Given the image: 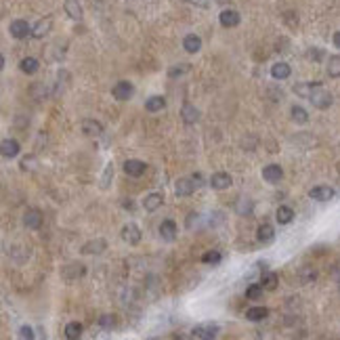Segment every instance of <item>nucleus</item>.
<instances>
[{
    "label": "nucleus",
    "mask_w": 340,
    "mask_h": 340,
    "mask_svg": "<svg viewBox=\"0 0 340 340\" xmlns=\"http://www.w3.org/2000/svg\"><path fill=\"white\" fill-rule=\"evenodd\" d=\"M177 233H179V227H177V223H175L173 218L162 220V225H160V235H162V240L173 242L175 237H177Z\"/></svg>",
    "instance_id": "obj_11"
},
{
    "label": "nucleus",
    "mask_w": 340,
    "mask_h": 340,
    "mask_svg": "<svg viewBox=\"0 0 340 340\" xmlns=\"http://www.w3.org/2000/svg\"><path fill=\"white\" fill-rule=\"evenodd\" d=\"M109 175H114V166H111V164H107V166H105L103 181H101V187H103V189H107V187H109Z\"/></svg>",
    "instance_id": "obj_39"
},
{
    "label": "nucleus",
    "mask_w": 340,
    "mask_h": 340,
    "mask_svg": "<svg viewBox=\"0 0 340 340\" xmlns=\"http://www.w3.org/2000/svg\"><path fill=\"white\" fill-rule=\"evenodd\" d=\"M99 326L105 328V330H111V328L116 326V317H114V315H101V317H99Z\"/></svg>",
    "instance_id": "obj_36"
},
{
    "label": "nucleus",
    "mask_w": 340,
    "mask_h": 340,
    "mask_svg": "<svg viewBox=\"0 0 340 340\" xmlns=\"http://www.w3.org/2000/svg\"><path fill=\"white\" fill-rule=\"evenodd\" d=\"M204 185V177L200 173L191 175V177H185V179H179L177 187H175V191L179 197H187V195H191L195 189H200V187Z\"/></svg>",
    "instance_id": "obj_1"
},
{
    "label": "nucleus",
    "mask_w": 340,
    "mask_h": 340,
    "mask_svg": "<svg viewBox=\"0 0 340 340\" xmlns=\"http://www.w3.org/2000/svg\"><path fill=\"white\" fill-rule=\"evenodd\" d=\"M336 195V191L332 189L330 185H317L309 191V197L315 200V202H330L332 197Z\"/></svg>",
    "instance_id": "obj_5"
},
{
    "label": "nucleus",
    "mask_w": 340,
    "mask_h": 340,
    "mask_svg": "<svg viewBox=\"0 0 340 340\" xmlns=\"http://www.w3.org/2000/svg\"><path fill=\"white\" fill-rule=\"evenodd\" d=\"M162 204H164V195L158 193V191H154V193L145 195V200H143V208H145L147 212H156L158 208H162Z\"/></svg>",
    "instance_id": "obj_12"
},
{
    "label": "nucleus",
    "mask_w": 340,
    "mask_h": 340,
    "mask_svg": "<svg viewBox=\"0 0 340 340\" xmlns=\"http://www.w3.org/2000/svg\"><path fill=\"white\" fill-rule=\"evenodd\" d=\"M38 67H40V63H38V59H34V57H25V59H21V63H19V70L23 72V74H36L38 72Z\"/></svg>",
    "instance_id": "obj_26"
},
{
    "label": "nucleus",
    "mask_w": 340,
    "mask_h": 340,
    "mask_svg": "<svg viewBox=\"0 0 340 340\" xmlns=\"http://www.w3.org/2000/svg\"><path fill=\"white\" fill-rule=\"evenodd\" d=\"M220 259H223V254H220L218 250H208V252L202 254V263L204 265H218Z\"/></svg>",
    "instance_id": "obj_30"
},
{
    "label": "nucleus",
    "mask_w": 340,
    "mask_h": 340,
    "mask_svg": "<svg viewBox=\"0 0 340 340\" xmlns=\"http://www.w3.org/2000/svg\"><path fill=\"white\" fill-rule=\"evenodd\" d=\"M181 118H183V122H185V124H195V122L200 120V111H197L195 105L185 103V105L181 107Z\"/></svg>",
    "instance_id": "obj_15"
},
{
    "label": "nucleus",
    "mask_w": 340,
    "mask_h": 340,
    "mask_svg": "<svg viewBox=\"0 0 340 340\" xmlns=\"http://www.w3.org/2000/svg\"><path fill=\"white\" fill-rule=\"evenodd\" d=\"M30 23L25 21V19H15L13 23H11V27H9V32H11V36L13 38H17V40H23V38H27L30 36Z\"/></svg>",
    "instance_id": "obj_7"
},
{
    "label": "nucleus",
    "mask_w": 340,
    "mask_h": 340,
    "mask_svg": "<svg viewBox=\"0 0 340 340\" xmlns=\"http://www.w3.org/2000/svg\"><path fill=\"white\" fill-rule=\"evenodd\" d=\"M277 284H279V279H277V275L273 273V271H267V273L263 275V281H261L263 290H275Z\"/></svg>",
    "instance_id": "obj_29"
},
{
    "label": "nucleus",
    "mask_w": 340,
    "mask_h": 340,
    "mask_svg": "<svg viewBox=\"0 0 340 340\" xmlns=\"http://www.w3.org/2000/svg\"><path fill=\"white\" fill-rule=\"evenodd\" d=\"M263 179H265L267 183H271V185L279 183V181L284 179V170H281V166H277V164H267V166L263 168Z\"/></svg>",
    "instance_id": "obj_9"
},
{
    "label": "nucleus",
    "mask_w": 340,
    "mask_h": 340,
    "mask_svg": "<svg viewBox=\"0 0 340 340\" xmlns=\"http://www.w3.org/2000/svg\"><path fill=\"white\" fill-rule=\"evenodd\" d=\"M82 132L89 137H99V134H103V124L97 120H82Z\"/></svg>",
    "instance_id": "obj_19"
},
{
    "label": "nucleus",
    "mask_w": 340,
    "mask_h": 340,
    "mask_svg": "<svg viewBox=\"0 0 340 340\" xmlns=\"http://www.w3.org/2000/svg\"><path fill=\"white\" fill-rule=\"evenodd\" d=\"M193 336L200 340H216L218 336V326L216 324H202L193 328Z\"/></svg>",
    "instance_id": "obj_4"
},
{
    "label": "nucleus",
    "mask_w": 340,
    "mask_h": 340,
    "mask_svg": "<svg viewBox=\"0 0 340 340\" xmlns=\"http://www.w3.org/2000/svg\"><path fill=\"white\" fill-rule=\"evenodd\" d=\"M19 143H17L15 139H5L3 143H0V156L3 158H15L19 156Z\"/></svg>",
    "instance_id": "obj_13"
},
{
    "label": "nucleus",
    "mask_w": 340,
    "mask_h": 340,
    "mask_svg": "<svg viewBox=\"0 0 340 340\" xmlns=\"http://www.w3.org/2000/svg\"><path fill=\"white\" fill-rule=\"evenodd\" d=\"M263 286L261 284H252V286H248L246 288V298L248 300H259V298H263Z\"/></svg>",
    "instance_id": "obj_32"
},
{
    "label": "nucleus",
    "mask_w": 340,
    "mask_h": 340,
    "mask_svg": "<svg viewBox=\"0 0 340 340\" xmlns=\"http://www.w3.org/2000/svg\"><path fill=\"white\" fill-rule=\"evenodd\" d=\"M328 72H330L332 78H340V57H338V55H332V57H330Z\"/></svg>",
    "instance_id": "obj_33"
},
{
    "label": "nucleus",
    "mask_w": 340,
    "mask_h": 340,
    "mask_svg": "<svg viewBox=\"0 0 340 340\" xmlns=\"http://www.w3.org/2000/svg\"><path fill=\"white\" fill-rule=\"evenodd\" d=\"M189 3H193L197 7H208V0H189Z\"/></svg>",
    "instance_id": "obj_41"
},
{
    "label": "nucleus",
    "mask_w": 340,
    "mask_h": 340,
    "mask_svg": "<svg viewBox=\"0 0 340 340\" xmlns=\"http://www.w3.org/2000/svg\"><path fill=\"white\" fill-rule=\"evenodd\" d=\"M290 111H292V114H290V116H292V120H294L296 124H307V122H309V114L304 111L300 105H294Z\"/></svg>",
    "instance_id": "obj_31"
},
{
    "label": "nucleus",
    "mask_w": 340,
    "mask_h": 340,
    "mask_svg": "<svg viewBox=\"0 0 340 340\" xmlns=\"http://www.w3.org/2000/svg\"><path fill=\"white\" fill-rule=\"evenodd\" d=\"M290 74H292L290 65L284 63V61H279V63H275L273 67H271V76H273L275 80H286V78H290Z\"/></svg>",
    "instance_id": "obj_22"
},
{
    "label": "nucleus",
    "mask_w": 340,
    "mask_h": 340,
    "mask_svg": "<svg viewBox=\"0 0 340 340\" xmlns=\"http://www.w3.org/2000/svg\"><path fill=\"white\" fill-rule=\"evenodd\" d=\"M309 99H311V103H313L317 109H328V107L334 103V97H332L324 87H321V84H317V87L311 91Z\"/></svg>",
    "instance_id": "obj_2"
},
{
    "label": "nucleus",
    "mask_w": 340,
    "mask_h": 340,
    "mask_svg": "<svg viewBox=\"0 0 340 340\" xmlns=\"http://www.w3.org/2000/svg\"><path fill=\"white\" fill-rule=\"evenodd\" d=\"M334 46H340V34L338 32L334 34Z\"/></svg>",
    "instance_id": "obj_42"
},
{
    "label": "nucleus",
    "mask_w": 340,
    "mask_h": 340,
    "mask_svg": "<svg viewBox=\"0 0 340 340\" xmlns=\"http://www.w3.org/2000/svg\"><path fill=\"white\" fill-rule=\"evenodd\" d=\"M177 340H183V338H177Z\"/></svg>",
    "instance_id": "obj_44"
},
{
    "label": "nucleus",
    "mask_w": 340,
    "mask_h": 340,
    "mask_svg": "<svg viewBox=\"0 0 340 340\" xmlns=\"http://www.w3.org/2000/svg\"><path fill=\"white\" fill-rule=\"evenodd\" d=\"M82 336V324L78 321H70V324L65 326V338L67 340H78Z\"/></svg>",
    "instance_id": "obj_28"
},
{
    "label": "nucleus",
    "mask_w": 340,
    "mask_h": 340,
    "mask_svg": "<svg viewBox=\"0 0 340 340\" xmlns=\"http://www.w3.org/2000/svg\"><path fill=\"white\" fill-rule=\"evenodd\" d=\"M275 216H277V223H279V225H288V223H292L294 210H292L290 206H279Z\"/></svg>",
    "instance_id": "obj_27"
},
{
    "label": "nucleus",
    "mask_w": 340,
    "mask_h": 340,
    "mask_svg": "<svg viewBox=\"0 0 340 340\" xmlns=\"http://www.w3.org/2000/svg\"><path fill=\"white\" fill-rule=\"evenodd\" d=\"M267 317H269V309L267 307H250L246 311V319H250V321H263Z\"/></svg>",
    "instance_id": "obj_25"
},
{
    "label": "nucleus",
    "mask_w": 340,
    "mask_h": 340,
    "mask_svg": "<svg viewBox=\"0 0 340 340\" xmlns=\"http://www.w3.org/2000/svg\"><path fill=\"white\" fill-rule=\"evenodd\" d=\"M111 95H114L116 101H128V99L134 95V87H132L130 82L122 80V82H118L116 87L111 89Z\"/></svg>",
    "instance_id": "obj_3"
},
{
    "label": "nucleus",
    "mask_w": 340,
    "mask_h": 340,
    "mask_svg": "<svg viewBox=\"0 0 340 340\" xmlns=\"http://www.w3.org/2000/svg\"><path fill=\"white\" fill-rule=\"evenodd\" d=\"M36 336H34V330L30 326H21L19 328V340H34Z\"/></svg>",
    "instance_id": "obj_38"
},
{
    "label": "nucleus",
    "mask_w": 340,
    "mask_h": 340,
    "mask_svg": "<svg viewBox=\"0 0 340 340\" xmlns=\"http://www.w3.org/2000/svg\"><path fill=\"white\" fill-rule=\"evenodd\" d=\"M145 168H147V164L141 162V160H128V162H124V173L128 177H141L145 173Z\"/></svg>",
    "instance_id": "obj_16"
},
{
    "label": "nucleus",
    "mask_w": 340,
    "mask_h": 340,
    "mask_svg": "<svg viewBox=\"0 0 340 340\" xmlns=\"http://www.w3.org/2000/svg\"><path fill=\"white\" fill-rule=\"evenodd\" d=\"M309 57H311V59H315V61H317V59H321V50H317V48H315V50H309Z\"/></svg>",
    "instance_id": "obj_40"
},
{
    "label": "nucleus",
    "mask_w": 340,
    "mask_h": 340,
    "mask_svg": "<svg viewBox=\"0 0 340 340\" xmlns=\"http://www.w3.org/2000/svg\"><path fill=\"white\" fill-rule=\"evenodd\" d=\"M257 240H259L261 244H269V242H273V240H275V229L271 227L269 223L261 225V227H259V231H257Z\"/></svg>",
    "instance_id": "obj_20"
},
{
    "label": "nucleus",
    "mask_w": 340,
    "mask_h": 340,
    "mask_svg": "<svg viewBox=\"0 0 340 340\" xmlns=\"http://www.w3.org/2000/svg\"><path fill=\"white\" fill-rule=\"evenodd\" d=\"M48 30H50V19L46 17V19H40L36 25H34L32 30H30V34L34 38H44L46 34H48Z\"/></svg>",
    "instance_id": "obj_24"
},
{
    "label": "nucleus",
    "mask_w": 340,
    "mask_h": 340,
    "mask_svg": "<svg viewBox=\"0 0 340 340\" xmlns=\"http://www.w3.org/2000/svg\"><path fill=\"white\" fill-rule=\"evenodd\" d=\"M218 21H220V25H223V27H235V25H240L242 17H240V13L233 11V9H225V11H220Z\"/></svg>",
    "instance_id": "obj_8"
},
{
    "label": "nucleus",
    "mask_w": 340,
    "mask_h": 340,
    "mask_svg": "<svg viewBox=\"0 0 340 340\" xmlns=\"http://www.w3.org/2000/svg\"><path fill=\"white\" fill-rule=\"evenodd\" d=\"M189 70H191L189 65H175V67H170V70H168V76H170V78H177V76L187 74Z\"/></svg>",
    "instance_id": "obj_35"
},
{
    "label": "nucleus",
    "mask_w": 340,
    "mask_h": 340,
    "mask_svg": "<svg viewBox=\"0 0 340 340\" xmlns=\"http://www.w3.org/2000/svg\"><path fill=\"white\" fill-rule=\"evenodd\" d=\"M164 107H166V99H164L162 95L149 97V99L145 101V109H147V111H151V114H158V111H162Z\"/></svg>",
    "instance_id": "obj_21"
},
{
    "label": "nucleus",
    "mask_w": 340,
    "mask_h": 340,
    "mask_svg": "<svg viewBox=\"0 0 340 340\" xmlns=\"http://www.w3.org/2000/svg\"><path fill=\"white\" fill-rule=\"evenodd\" d=\"M210 185H212V189L223 191V189H229V187L233 185V179H231L229 173H214L210 177Z\"/></svg>",
    "instance_id": "obj_10"
},
{
    "label": "nucleus",
    "mask_w": 340,
    "mask_h": 340,
    "mask_svg": "<svg viewBox=\"0 0 340 340\" xmlns=\"http://www.w3.org/2000/svg\"><path fill=\"white\" fill-rule=\"evenodd\" d=\"M23 225L27 229H40L42 227V214L38 210H27L23 214Z\"/></svg>",
    "instance_id": "obj_18"
},
{
    "label": "nucleus",
    "mask_w": 340,
    "mask_h": 340,
    "mask_svg": "<svg viewBox=\"0 0 340 340\" xmlns=\"http://www.w3.org/2000/svg\"><path fill=\"white\" fill-rule=\"evenodd\" d=\"M141 229L134 225V223H128V225H124L122 227V240L126 242V244H130V246H137L139 242H141Z\"/></svg>",
    "instance_id": "obj_6"
},
{
    "label": "nucleus",
    "mask_w": 340,
    "mask_h": 340,
    "mask_svg": "<svg viewBox=\"0 0 340 340\" xmlns=\"http://www.w3.org/2000/svg\"><path fill=\"white\" fill-rule=\"evenodd\" d=\"M317 84H319V82H315V84H311V82H307V84H296V87H294V93L300 95V97H309L311 91L317 87Z\"/></svg>",
    "instance_id": "obj_34"
},
{
    "label": "nucleus",
    "mask_w": 340,
    "mask_h": 340,
    "mask_svg": "<svg viewBox=\"0 0 340 340\" xmlns=\"http://www.w3.org/2000/svg\"><path fill=\"white\" fill-rule=\"evenodd\" d=\"M3 67H5V57L0 55V72H3Z\"/></svg>",
    "instance_id": "obj_43"
},
{
    "label": "nucleus",
    "mask_w": 340,
    "mask_h": 340,
    "mask_svg": "<svg viewBox=\"0 0 340 340\" xmlns=\"http://www.w3.org/2000/svg\"><path fill=\"white\" fill-rule=\"evenodd\" d=\"M107 250V242L101 240V237H97V240H91L82 246V254H101Z\"/></svg>",
    "instance_id": "obj_14"
},
{
    "label": "nucleus",
    "mask_w": 340,
    "mask_h": 340,
    "mask_svg": "<svg viewBox=\"0 0 340 340\" xmlns=\"http://www.w3.org/2000/svg\"><path fill=\"white\" fill-rule=\"evenodd\" d=\"M65 13L70 15L74 21H80V19H82V7H80V0H65Z\"/></svg>",
    "instance_id": "obj_23"
},
{
    "label": "nucleus",
    "mask_w": 340,
    "mask_h": 340,
    "mask_svg": "<svg viewBox=\"0 0 340 340\" xmlns=\"http://www.w3.org/2000/svg\"><path fill=\"white\" fill-rule=\"evenodd\" d=\"M250 212H252V202L242 197L237 202V214H250Z\"/></svg>",
    "instance_id": "obj_37"
},
{
    "label": "nucleus",
    "mask_w": 340,
    "mask_h": 340,
    "mask_svg": "<svg viewBox=\"0 0 340 340\" xmlns=\"http://www.w3.org/2000/svg\"><path fill=\"white\" fill-rule=\"evenodd\" d=\"M183 48L187 50V53H191V55L200 53V48H202V38L195 36V34H187V36L183 38Z\"/></svg>",
    "instance_id": "obj_17"
}]
</instances>
